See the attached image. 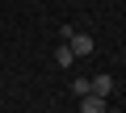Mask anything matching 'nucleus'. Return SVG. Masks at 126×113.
<instances>
[{
    "label": "nucleus",
    "instance_id": "nucleus-1",
    "mask_svg": "<svg viewBox=\"0 0 126 113\" xmlns=\"http://www.w3.org/2000/svg\"><path fill=\"white\" fill-rule=\"evenodd\" d=\"M67 46H72L76 54H93V50H97V42H93L88 34H72V38H67Z\"/></svg>",
    "mask_w": 126,
    "mask_h": 113
},
{
    "label": "nucleus",
    "instance_id": "nucleus-2",
    "mask_svg": "<svg viewBox=\"0 0 126 113\" xmlns=\"http://www.w3.org/2000/svg\"><path fill=\"white\" fill-rule=\"evenodd\" d=\"M88 92L109 100V92H113V80H109V75H93V80H88Z\"/></svg>",
    "mask_w": 126,
    "mask_h": 113
},
{
    "label": "nucleus",
    "instance_id": "nucleus-3",
    "mask_svg": "<svg viewBox=\"0 0 126 113\" xmlns=\"http://www.w3.org/2000/svg\"><path fill=\"white\" fill-rule=\"evenodd\" d=\"M80 113H105V96H80Z\"/></svg>",
    "mask_w": 126,
    "mask_h": 113
},
{
    "label": "nucleus",
    "instance_id": "nucleus-4",
    "mask_svg": "<svg viewBox=\"0 0 126 113\" xmlns=\"http://www.w3.org/2000/svg\"><path fill=\"white\" fill-rule=\"evenodd\" d=\"M72 59H76L72 46H55V67H72Z\"/></svg>",
    "mask_w": 126,
    "mask_h": 113
},
{
    "label": "nucleus",
    "instance_id": "nucleus-5",
    "mask_svg": "<svg viewBox=\"0 0 126 113\" xmlns=\"http://www.w3.org/2000/svg\"><path fill=\"white\" fill-rule=\"evenodd\" d=\"M72 92L76 96H88V80H72Z\"/></svg>",
    "mask_w": 126,
    "mask_h": 113
}]
</instances>
